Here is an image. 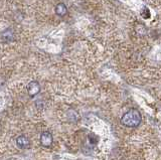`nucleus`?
Instances as JSON below:
<instances>
[{
  "label": "nucleus",
  "instance_id": "obj_8",
  "mask_svg": "<svg viewBox=\"0 0 161 160\" xmlns=\"http://www.w3.org/2000/svg\"><path fill=\"white\" fill-rule=\"evenodd\" d=\"M35 105H36V108L38 111H42L43 110V103L42 101H37L36 103H35Z\"/></svg>",
  "mask_w": 161,
  "mask_h": 160
},
{
  "label": "nucleus",
  "instance_id": "obj_3",
  "mask_svg": "<svg viewBox=\"0 0 161 160\" xmlns=\"http://www.w3.org/2000/svg\"><path fill=\"white\" fill-rule=\"evenodd\" d=\"M40 92V86L37 82H30L28 85H27V93L30 97H34L36 96V95Z\"/></svg>",
  "mask_w": 161,
  "mask_h": 160
},
{
  "label": "nucleus",
  "instance_id": "obj_5",
  "mask_svg": "<svg viewBox=\"0 0 161 160\" xmlns=\"http://www.w3.org/2000/svg\"><path fill=\"white\" fill-rule=\"evenodd\" d=\"M68 12V8L65 6V4L64 3H58L55 6V14L58 16H64Z\"/></svg>",
  "mask_w": 161,
  "mask_h": 160
},
{
  "label": "nucleus",
  "instance_id": "obj_4",
  "mask_svg": "<svg viewBox=\"0 0 161 160\" xmlns=\"http://www.w3.org/2000/svg\"><path fill=\"white\" fill-rule=\"evenodd\" d=\"M16 146L19 149H26L30 146V141L29 139L24 136V135H21V136H18L16 138Z\"/></svg>",
  "mask_w": 161,
  "mask_h": 160
},
{
  "label": "nucleus",
  "instance_id": "obj_1",
  "mask_svg": "<svg viewBox=\"0 0 161 160\" xmlns=\"http://www.w3.org/2000/svg\"><path fill=\"white\" fill-rule=\"evenodd\" d=\"M141 121H142V116L137 109H130L121 118V123L128 128H135L139 126Z\"/></svg>",
  "mask_w": 161,
  "mask_h": 160
},
{
  "label": "nucleus",
  "instance_id": "obj_2",
  "mask_svg": "<svg viewBox=\"0 0 161 160\" xmlns=\"http://www.w3.org/2000/svg\"><path fill=\"white\" fill-rule=\"evenodd\" d=\"M40 144L42 145L43 147H50L53 145V135L50 132L48 131H44L40 134Z\"/></svg>",
  "mask_w": 161,
  "mask_h": 160
},
{
  "label": "nucleus",
  "instance_id": "obj_7",
  "mask_svg": "<svg viewBox=\"0 0 161 160\" xmlns=\"http://www.w3.org/2000/svg\"><path fill=\"white\" fill-rule=\"evenodd\" d=\"M141 14L143 15L144 18H149L150 17V11L147 7H144L142 10H141Z\"/></svg>",
  "mask_w": 161,
  "mask_h": 160
},
{
  "label": "nucleus",
  "instance_id": "obj_6",
  "mask_svg": "<svg viewBox=\"0 0 161 160\" xmlns=\"http://www.w3.org/2000/svg\"><path fill=\"white\" fill-rule=\"evenodd\" d=\"M14 38V33L12 31V29H6L2 34H1V39L3 41H11Z\"/></svg>",
  "mask_w": 161,
  "mask_h": 160
}]
</instances>
